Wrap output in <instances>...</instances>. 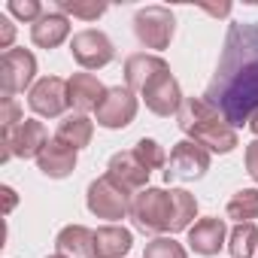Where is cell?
Wrapping results in <instances>:
<instances>
[{
    "label": "cell",
    "mask_w": 258,
    "mask_h": 258,
    "mask_svg": "<svg viewBox=\"0 0 258 258\" xmlns=\"http://www.w3.org/2000/svg\"><path fill=\"white\" fill-rule=\"evenodd\" d=\"M176 118H179L182 134L188 140L201 143L207 152H222L225 155V152L240 146L237 131L225 121V115L213 103H207L204 97H185L179 112H176Z\"/></svg>",
    "instance_id": "2"
},
{
    "label": "cell",
    "mask_w": 258,
    "mask_h": 258,
    "mask_svg": "<svg viewBox=\"0 0 258 258\" xmlns=\"http://www.w3.org/2000/svg\"><path fill=\"white\" fill-rule=\"evenodd\" d=\"M170 195H173V225H170V234L188 231L195 216H198V201L185 188H170Z\"/></svg>",
    "instance_id": "22"
},
{
    "label": "cell",
    "mask_w": 258,
    "mask_h": 258,
    "mask_svg": "<svg viewBox=\"0 0 258 258\" xmlns=\"http://www.w3.org/2000/svg\"><path fill=\"white\" fill-rule=\"evenodd\" d=\"M70 52H73V61L79 67H85V70H100V67H106L115 58L112 40L103 31H94V28H85V31L73 34Z\"/></svg>",
    "instance_id": "10"
},
{
    "label": "cell",
    "mask_w": 258,
    "mask_h": 258,
    "mask_svg": "<svg viewBox=\"0 0 258 258\" xmlns=\"http://www.w3.org/2000/svg\"><path fill=\"white\" fill-rule=\"evenodd\" d=\"M210 170V152L195 143V140H179L173 149H170V158H167V167H164V179H201L204 173Z\"/></svg>",
    "instance_id": "9"
},
{
    "label": "cell",
    "mask_w": 258,
    "mask_h": 258,
    "mask_svg": "<svg viewBox=\"0 0 258 258\" xmlns=\"http://www.w3.org/2000/svg\"><path fill=\"white\" fill-rule=\"evenodd\" d=\"M143 258H185V246L173 237H155L152 243H146Z\"/></svg>",
    "instance_id": "26"
},
{
    "label": "cell",
    "mask_w": 258,
    "mask_h": 258,
    "mask_svg": "<svg viewBox=\"0 0 258 258\" xmlns=\"http://www.w3.org/2000/svg\"><path fill=\"white\" fill-rule=\"evenodd\" d=\"M55 249L64 258H94V231L85 225H67L58 231Z\"/></svg>",
    "instance_id": "17"
},
{
    "label": "cell",
    "mask_w": 258,
    "mask_h": 258,
    "mask_svg": "<svg viewBox=\"0 0 258 258\" xmlns=\"http://www.w3.org/2000/svg\"><path fill=\"white\" fill-rule=\"evenodd\" d=\"M37 167H40V173L49 176V179H64V176H70V173L76 170V149L67 146V143H61L58 137H52V140L43 146V152H40V158H37Z\"/></svg>",
    "instance_id": "14"
},
{
    "label": "cell",
    "mask_w": 258,
    "mask_h": 258,
    "mask_svg": "<svg viewBox=\"0 0 258 258\" xmlns=\"http://www.w3.org/2000/svg\"><path fill=\"white\" fill-rule=\"evenodd\" d=\"M106 176L112 182H118L127 195H134V191H143L149 188V170L143 167V161L134 155V149H124V152H115L106 164Z\"/></svg>",
    "instance_id": "13"
},
{
    "label": "cell",
    "mask_w": 258,
    "mask_h": 258,
    "mask_svg": "<svg viewBox=\"0 0 258 258\" xmlns=\"http://www.w3.org/2000/svg\"><path fill=\"white\" fill-rule=\"evenodd\" d=\"M137 97H134V91L131 88H121V85H112V88H106V94H103V100L97 103V109H94V121L100 124V127H109V131H118V127H127L134 118H137Z\"/></svg>",
    "instance_id": "8"
},
{
    "label": "cell",
    "mask_w": 258,
    "mask_h": 258,
    "mask_svg": "<svg viewBox=\"0 0 258 258\" xmlns=\"http://www.w3.org/2000/svg\"><path fill=\"white\" fill-rule=\"evenodd\" d=\"M249 127H252V134H255V137H258V112H255V118H252V121H249Z\"/></svg>",
    "instance_id": "32"
},
{
    "label": "cell",
    "mask_w": 258,
    "mask_h": 258,
    "mask_svg": "<svg viewBox=\"0 0 258 258\" xmlns=\"http://www.w3.org/2000/svg\"><path fill=\"white\" fill-rule=\"evenodd\" d=\"M225 237H228V228L219 216H207V219H198L191 228H188V246L198 252V255H219V249L225 246Z\"/></svg>",
    "instance_id": "15"
},
{
    "label": "cell",
    "mask_w": 258,
    "mask_h": 258,
    "mask_svg": "<svg viewBox=\"0 0 258 258\" xmlns=\"http://www.w3.org/2000/svg\"><path fill=\"white\" fill-rule=\"evenodd\" d=\"M28 103H31V109H34L37 115H43V118H55V115H61V112L70 106L67 82H64L61 76H43V79L31 88Z\"/></svg>",
    "instance_id": "12"
},
{
    "label": "cell",
    "mask_w": 258,
    "mask_h": 258,
    "mask_svg": "<svg viewBox=\"0 0 258 258\" xmlns=\"http://www.w3.org/2000/svg\"><path fill=\"white\" fill-rule=\"evenodd\" d=\"M246 170H249V176L258 182V137L246 146Z\"/></svg>",
    "instance_id": "30"
},
{
    "label": "cell",
    "mask_w": 258,
    "mask_h": 258,
    "mask_svg": "<svg viewBox=\"0 0 258 258\" xmlns=\"http://www.w3.org/2000/svg\"><path fill=\"white\" fill-rule=\"evenodd\" d=\"M134 155L143 161V167H146L149 173L167 167V155H164V149H161L155 140H149V137H140V140L134 143Z\"/></svg>",
    "instance_id": "24"
},
{
    "label": "cell",
    "mask_w": 258,
    "mask_h": 258,
    "mask_svg": "<svg viewBox=\"0 0 258 258\" xmlns=\"http://www.w3.org/2000/svg\"><path fill=\"white\" fill-rule=\"evenodd\" d=\"M58 10L64 16L82 19V22H94L106 13V4H79V0H58Z\"/></svg>",
    "instance_id": "25"
},
{
    "label": "cell",
    "mask_w": 258,
    "mask_h": 258,
    "mask_svg": "<svg viewBox=\"0 0 258 258\" xmlns=\"http://www.w3.org/2000/svg\"><path fill=\"white\" fill-rule=\"evenodd\" d=\"M228 252H231V258H252L258 252V228H255V222L234 225V231L228 234Z\"/></svg>",
    "instance_id": "21"
},
{
    "label": "cell",
    "mask_w": 258,
    "mask_h": 258,
    "mask_svg": "<svg viewBox=\"0 0 258 258\" xmlns=\"http://www.w3.org/2000/svg\"><path fill=\"white\" fill-rule=\"evenodd\" d=\"M134 228L143 234H167L173 225V195L164 188H143L131 201Z\"/></svg>",
    "instance_id": "3"
},
{
    "label": "cell",
    "mask_w": 258,
    "mask_h": 258,
    "mask_svg": "<svg viewBox=\"0 0 258 258\" xmlns=\"http://www.w3.org/2000/svg\"><path fill=\"white\" fill-rule=\"evenodd\" d=\"M55 137L79 152V149H85V146L91 143V137H94V121H91L88 115H82V112H70V115L61 118Z\"/></svg>",
    "instance_id": "20"
},
{
    "label": "cell",
    "mask_w": 258,
    "mask_h": 258,
    "mask_svg": "<svg viewBox=\"0 0 258 258\" xmlns=\"http://www.w3.org/2000/svg\"><path fill=\"white\" fill-rule=\"evenodd\" d=\"M19 121H25L19 100L16 97H4V100H0V127H4V131H13Z\"/></svg>",
    "instance_id": "28"
},
{
    "label": "cell",
    "mask_w": 258,
    "mask_h": 258,
    "mask_svg": "<svg viewBox=\"0 0 258 258\" xmlns=\"http://www.w3.org/2000/svg\"><path fill=\"white\" fill-rule=\"evenodd\" d=\"M70 37V19L58 10V13H43V19L37 25H31V40L40 49H55Z\"/></svg>",
    "instance_id": "18"
},
{
    "label": "cell",
    "mask_w": 258,
    "mask_h": 258,
    "mask_svg": "<svg viewBox=\"0 0 258 258\" xmlns=\"http://www.w3.org/2000/svg\"><path fill=\"white\" fill-rule=\"evenodd\" d=\"M225 213H228V219H234L237 225L258 219V188H243V191H237V195L228 201Z\"/></svg>",
    "instance_id": "23"
},
{
    "label": "cell",
    "mask_w": 258,
    "mask_h": 258,
    "mask_svg": "<svg viewBox=\"0 0 258 258\" xmlns=\"http://www.w3.org/2000/svg\"><path fill=\"white\" fill-rule=\"evenodd\" d=\"M37 73V58L28 49H10L0 58V88H4V97H16L22 94Z\"/></svg>",
    "instance_id": "11"
},
{
    "label": "cell",
    "mask_w": 258,
    "mask_h": 258,
    "mask_svg": "<svg viewBox=\"0 0 258 258\" xmlns=\"http://www.w3.org/2000/svg\"><path fill=\"white\" fill-rule=\"evenodd\" d=\"M4 195H7V213H10V210L16 207V191H13L10 185H4Z\"/></svg>",
    "instance_id": "31"
},
{
    "label": "cell",
    "mask_w": 258,
    "mask_h": 258,
    "mask_svg": "<svg viewBox=\"0 0 258 258\" xmlns=\"http://www.w3.org/2000/svg\"><path fill=\"white\" fill-rule=\"evenodd\" d=\"M67 91H70V106L76 112H88V109H97V103L103 100L106 88L103 82L94 76V73H73L67 79Z\"/></svg>",
    "instance_id": "16"
},
{
    "label": "cell",
    "mask_w": 258,
    "mask_h": 258,
    "mask_svg": "<svg viewBox=\"0 0 258 258\" xmlns=\"http://www.w3.org/2000/svg\"><path fill=\"white\" fill-rule=\"evenodd\" d=\"M49 258H64V255H58V252H55V255H49Z\"/></svg>",
    "instance_id": "33"
},
{
    "label": "cell",
    "mask_w": 258,
    "mask_h": 258,
    "mask_svg": "<svg viewBox=\"0 0 258 258\" xmlns=\"http://www.w3.org/2000/svg\"><path fill=\"white\" fill-rule=\"evenodd\" d=\"M231 127L249 124L258 112V25L234 22L225 34L216 76L204 94Z\"/></svg>",
    "instance_id": "1"
},
{
    "label": "cell",
    "mask_w": 258,
    "mask_h": 258,
    "mask_svg": "<svg viewBox=\"0 0 258 258\" xmlns=\"http://www.w3.org/2000/svg\"><path fill=\"white\" fill-rule=\"evenodd\" d=\"M134 246V237L121 225H103L94 231V255L97 258H124Z\"/></svg>",
    "instance_id": "19"
},
{
    "label": "cell",
    "mask_w": 258,
    "mask_h": 258,
    "mask_svg": "<svg viewBox=\"0 0 258 258\" xmlns=\"http://www.w3.org/2000/svg\"><path fill=\"white\" fill-rule=\"evenodd\" d=\"M13 40H16V25L7 19V16H0V49H13Z\"/></svg>",
    "instance_id": "29"
},
{
    "label": "cell",
    "mask_w": 258,
    "mask_h": 258,
    "mask_svg": "<svg viewBox=\"0 0 258 258\" xmlns=\"http://www.w3.org/2000/svg\"><path fill=\"white\" fill-rule=\"evenodd\" d=\"M49 143V134L43 121L37 118H25L19 121L13 131H4V152H0V161H10V158H40L43 146Z\"/></svg>",
    "instance_id": "7"
},
{
    "label": "cell",
    "mask_w": 258,
    "mask_h": 258,
    "mask_svg": "<svg viewBox=\"0 0 258 258\" xmlns=\"http://www.w3.org/2000/svg\"><path fill=\"white\" fill-rule=\"evenodd\" d=\"M140 97H143V103L155 112V115H173V112H179V106H182V91H179V82H176V76L170 73V64L161 58V64L152 70V76L143 82V88H140Z\"/></svg>",
    "instance_id": "4"
},
{
    "label": "cell",
    "mask_w": 258,
    "mask_h": 258,
    "mask_svg": "<svg viewBox=\"0 0 258 258\" xmlns=\"http://www.w3.org/2000/svg\"><path fill=\"white\" fill-rule=\"evenodd\" d=\"M131 201L134 195H127L118 182H112L106 173L97 176L91 185H88V195H85V204L88 210L97 216V219H109V222H118L124 216H131Z\"/></svg>",
    "instance_id": "5"
},
{
    "label": "cell",
    "mask_w": 258,
    "mask_h": 258,
    "mask_svg": "<svg viewBox=\"0 0 258 258\" xmlns=\"http://www.w3.org/2000/svg\"><path fill=\"white\" fill-rule=\"evenodd\" d=\"M173 31H176V16L167 7H143L134 16L137 43L146 49H158V52L167 49L173 40Z\"/></svg>",
    "instance_id": "6"
},
{
    "label": "cell",
    "mask_w": 258,
    "mask_h": 258,
    "mask_svg": "<svg viewBox=\"0 0 258 258\" xmlns=\"http://www.w3.org/2000/svg\"><path fill=\"white\" fill-rule=\"evenodd\" d=\"M7 10H10L16 19L31 22V25H37V22L43 19V4H40V0H10Z\"/></svg>",
    "instance_id": "27"
}]
</instances>
